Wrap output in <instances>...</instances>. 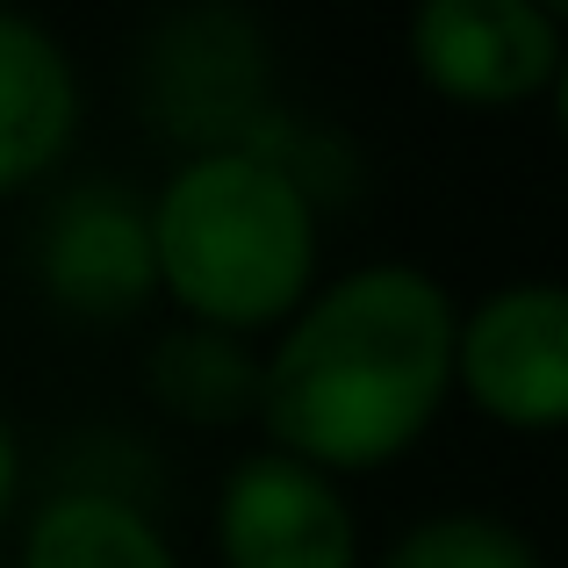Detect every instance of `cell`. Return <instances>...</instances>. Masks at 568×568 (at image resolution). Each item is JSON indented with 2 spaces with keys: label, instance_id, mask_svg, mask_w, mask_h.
<instances>
[{
  "label": "cell",
  "instance_id": "obj_1",
  "mask_svg": "<svg viewBox=\"0 0 568 568\" xmlns=\"http://www.w3.org/2000/svg\"><path fill=\"white\" fill-rule=\"evenodd\" d=\"M454 295L425 266H361L288 324L260 367V417L303 468H382L454 382Z\"/></svg>",
  "mask_w": 568,
  "mask_h": 568
},
{
  "label": "cell",
  "instance_id": "obj_2",
  "mask_svg": "<svg viewBox=\"0 0 568 568\" xmlns=\"http://www.w3.org/2000/svg\"><path fill=\"white\" fill-rule=\"evenodd\" d=\"M144 216L159 281L209 332L288 317L317 274V202L260 152L187 159Z\"/></svg>",
  "mask_w": 568,
  "mask_h": 568
},
{
  "label": "cell",
  "instance_id": "obj_3",
  "mask_svg": "<svg viewBox=\"0 0 568 568\" xmlns=\"http://www.w3.org/2000/svg\"><path fill=\"white\" fill-rule=\"evenodd\" d=\"M144 109L166 138L202 152H245L274 115H266V43L245 14L194 8L159 22L144 51Z\"/></svg>",
  "mask_w": 568,
  "mask_h": 568
},
{
  "label": "cell",
  "instance_id": "obj_4",
  "mask_svg": "<svg viewBox=\"0 0 568 568\" xmlns=\"http://www.w3.org/2000/svg\"><path fill=\"white\" fill-rule=\"evenodd\" d=\"M454 367L468 382L475 410L497 425L547 432L568 417V295L555 281L497 288L454 332Z\"/></svg>",
  "mask_w": 568,
  "mask_h": 568
},
{
  "label": "cell",
  "instance_id": "obj_5",
  "mask_svg": "<svg viewBox=\"0 0 568 568\" xmlns=\"http://www.w3.org/2000/svg\"><path fill=\"white\" fill-rule=\"evenodd\" d=\"M223 568H353V511L332 475L303 468L288 454H252L231 468L216 504Z\"/></svg>",
  "mask_w": 568,
  "mask_h": 568
},
{
  "label": "cell",
  "instance_id": "obj_6",
  "mask_svg": "<svg viewBox=\"0 0 568 568\" xmlns=\"http://www.w3.org/2000/svg\"><path fill=\"white\" fill-rule=\"evenodd\" d=\"M410 58L454 101H526L555 80L561 29L532 0H425Z\"/></svg>",
  "mask_w": 568,
  "mask_h": 568
},
{
  "label": "cell",
  "instance_id": "obj_7",
  "mask_svg": "<svg viewBox=\"0 0 568 568\" xmlns=\"http://www.w3.org/2000/svg\"><path fill=\"white\" fill-rule=\"evenodd\" d=\"M43 288L80 317H123L159 288L152 216L130 187H80L43 223Z\"/></svg>",
  "mask_w": 568,
  "mask_h": 568
},
{
  "label": "cell",
  "instance_id": "obj_8",
  "mask_svg": "<svg viewBox=\"0 0 568 568\" xmlns=\"http://www.w3.org/2000/svg\"><path fill=\"white\" fill-rule=\"evenodd\" d=\"M80 123V80L51 29L0 8V194L51 173Z\"/></svg>",
  "mask_w": 568,
  "mask_h": 568
},
{
  "label": "cell",
  "instance_id": "obj_9",
  "mask_svg": "<svg viewBox=\"0 0 568 568\" xmlns=\"http://www.w3.org/2000/svg\"><path fill=\"white\" fill-rule=\"evenodd\" d=\"M22 568H181V561L152 532V518L87 489V497H58L37 511Z\"/></svg>",
  "mask_w": 568,
  "mask_h": 568
},
{
  "label": "cell",
  "instance_id": "obj_10",
  "mask_svg": "<svg viewBox=\"0 0 568 568\" xmlns=\"http://www.w3.org/2000/svg\"><path fill=\"white\" fill-rule=\"evenodd\" d=\"M144 382H152V396L166 403L173 417H187V425H231V417L260 410V361H252L231 332H209V324L173 332L166 346L152 353Z\"/></svg>",
  "mask_w": 568,
  "mask_h": 568
},
{
  "label": "cell",
  "instance_id": "obj_11",
  "mask_svg": "<svg viewBox=\"0 0 568 568\" xmlns=\"http://www.w3.org/2000/svg\"><path fill=\"white\" fill-rule=\"evenodd\" d=\"M382 568H547L540 547L489 511H439L388 547Z\"/></svg>",
  "mask_w": 568,
  "mask_h": 568
},
{
  "label": "cell",
  "instance_id": "obj_12",
  "mask_svg": "<svg viewBox=\"0 0 568 568\" xmlns=\"http://www.w3.org/2000/svg\"><path fill=\"white\" fill-rule=\"evenodd\" d=\"M14 475H22V460H14L8 425H0V518H8V504H14Z\"/></svg>",
  "mask_w": 568,
  "mask_h": 568
}]
</instances>
